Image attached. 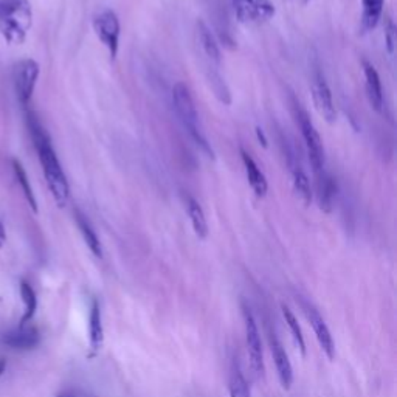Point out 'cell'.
Returning <instances> with one entry per match:
<instances>
[{"label": "cell", "mask_w": 397, "mask_h": 397, "mask_svg": "<svg viewBox=\"0 0 397 397\" xmlns=\"http://www.w3.org/2000/svg\"><path fill=\"white\" fill-rule=\"evenodd\" d=\"M28 127L30 134L33 137L37 154H39L42 171L45 180H47L50 193L53 198H55L58 207L64 208L68 202V197H70V188H68L67 177L63 171V166L59 163L56 152L51 146L50 137L45 132V129L41 126L39 121L36 120L33 113H28Z\"/></svg>", "instance_id": "6da1fadb"}, {"label": "cell", "mask_w": 397, "mask_h": 397, "mask_svg": "<svg viewBox=\"0 0 397 397\" xmlns=\"http://www.w3.org/2000/svg\"><path fill=\"white\" fill-rule=\"evenodd\" d=\"M33 24V11L28 0H0V34L11 44L25 41Z\"/></svg>", "instance_id": "7a4b0ae2"}, {"label": "cell", "mask_w": 397, "mask_h": 397, "mask_svg": "<svg viewBox=\"0 0 397 397\" xmlns=\"http://www.w3.org/2000/svg\"><path fill=\"white\" fill-rule=\"evenodd\" d=\"M172 103H174V109L177 112V115L182 121V125L185 126L191 139L194 140V143L205 152V154L208 157H213V149L201 129V121H198V113L193 95H191L189 89L183 82H177L172 87Z\"/></svg>", "instance_id": "3957f363"}, {"label": "cell", "mask_w": 397, "mask_h": 397, "mask_svg": "<svg viewBox=\"0 0 397 397\" xmlns=\"http://www.w3.org/2000/svg\"><path fill=\"white\" fill-rule=\"evenodd\" d=\"M294 111H295L296 123L301 129L304 144H306L309 162L312 168H314L315 172L323 171L324 170V148H323L322 137H320L314 123H312V120L308 115V112L301 108L300 103L294 101Z\"/></svg>", "instance_id": "277c9868"}, {"label": "cell", "mask_w": 397, "mask_h": 397, "mask_svg": "<svg viewBox=\"0 0 397 397\" xmlns=\"http://www.w3.org/2000/svg\"><path fill=\"white\" fill-rule=\"evenodd\" d=\"M37 78H39V64L34 59H24L14 70V86H16L18 99L22 106H28L34 94Z\"/></svg>", "instance_id": "5b68a950"}, {"label": "cell", "mask_w": 397, "mask_h": 397, "mask_svg": "<svg viewBox=\"0 0 397 397\" xmlns=\"http://www.w3.org/2000/svg\"><path fill=\"white\" fill-rule=\"evenodd\" d=\"M242 315H244V324H246V341H247V351H248V358H250V368L255 372V376L259 377L264 374L261 337H259V331H258V326L255 322V317L247 306L242 308Z\"/></svg>", "instance_id": "8992f818"}, {"label": "cell", "mask_w": 397, "mask_h": 397, "mask_svg": "<svg viewBox=\"0 0 397 397\" xmlns=\"http://www.w3.org/2000/svg\"><path fill=\"white\" fill-rule=\"evenodd\" d=\"M94 30L96 36L99 37L106 47H108L111 56L115 58L118 53V45H120V19L113 11H103L94 19Z\"/></svg>", "instance_id": "52a82bcc"}, {"label": "cell", "mask_w": 397, "mask_h": 397, "mask_svg": "<svg viewBox=\"0 0 397 397\" xmlns=\"http://www.w3.org/2000/svg\"><path fill=\"white\" fill-rule=\"evenodd\" d=\"M236 16L244 24H256L270 19L275 14L269 0H233Z\"/></svg>", "instance_id": "ba28073f"}, {"label": "cell", "mask_w": 397, "mask_h": 397, "mask_svg": "<svg viewBox=\"0 0 397 397\" xmlns=\"http://www.w3.org/2000/svg\"><path fill=\"white\" fill-rule=\"evenodd\" d=\"M312 98H314V104L320 115L329 123H334L337 118V111H335L331 89L320 72H315L314 80H312Z\"/></svg>", "instance_id": "9c48e42d"}, {"label": "cell", "mask_w": 397, "mask_h": 397, "mask_svg": "<svg viewBox=\"0 0 397 397\" xmlns=\"http://www.w3.org/2000/svg\"><path fill=\"white\" fill-rule=\"evenodd\" d=\"M303 310H304V314H306L310 326L314 327L315 337L320 343V346H322L323 353L326 354L327 358H329V360H334V358H335V343H334L329 327H327V324L324 323V320L320 317V314L315 310V308L310 306L309 303H303Z\"/></svg>", "instance_id": "30bf717a"}, {"label": "cell", "mask_w": 397, "mask_h": 397, "mask_svg": "<svg viewBox=\"0 0 397 397\" xmlns=\"http://www.w3.org/2000/svg\"><path fill=\"white\" fill-rule=\"evenodd\" d=\"M269 341H270L273 362H275V366H277L279 384L284 389H290V386H292L294 384V370H292V365H290L289 355L284 351V348H282L281 341L273 332H270Z\"/></svg>", "instance_id": "8fae6325"}, {"label": "cell", "mask_w": 397, "mask_h": 397, "mask_svg": "<svg viewBox=\"0 0 397 397\" xmlns=\"http://www.w3.org/2000/svg\"><path fill=\"white\" fill-rule=\"evenodd\" d=\"M363 75H365V87H366V96L370 99V104L372 109L380 112L384 109V92H382V82L379 78V73L372 64L368 61H363Z\"/></svg>", "instance_id": "7c38bea8"}, {"label": "cell", "mask_w": 397, "mask_h": 397, "mask_svg": "<svg viewBox=\"0 0 397 397\" xmlns=\"http://www.w3.org/2000/svg\"><path fill=\"white\" fill-rule=\"evenodd\" d=\"M41 341V335L34 327H19L2 335V343L13 349H33Z\"/></svg>", "instance_id": "4fadbf2b"}, {"label": "cell", "mask_w": 397, "mask_h": 397, "mask_svg": "<svg viewBox=\"0 0 397 397\" xmlns=\"http://www.w3.org/2000/svg\"><path fill=\"white\" fill-rule=\"evenodd\" d=\"M241 158L244 168H246V174L251 189L255 191V194L258 197H264L267 194V191H269V183H267L264 172L259 170V166L256 165L253 157H251L246 149H241Z\"/></svg>", "instance_id": "5bb4252c"}, {"label": "cell", "mask_w": 397, "mask_h": 397, "mask_svg": "<svg viewBox=\"0 0 397 397\" xmlns=\"http://www.w3.org/2000/svg\"><path fill=\"white\" fill-rule=\"evenodd\" d=\"M318 188V205L326 213H331L334 207V198L337 196V183L324 170L317 172Z\"/></svg>", "instance_id": "9a60e30c"}, {"label": "cell", "mask_w": 397, "mask_h": 397, "mask_svg": "<svg viewBox=\"0 0 397 397\" xmlns=\"http://www.w3.org/2000/svg\"><path fill=\"white\" fill-rule=\"evenodd\" d=\"M89 341L92 353L96 354L103 348L104 343V329H103V320L99 304L96 301L92 303L90 317H89Z\"/></svg>", "instance_id": "2e32d148"}, {"label": "cell", "mask_w": 397, "mask_h": 397, "mask_svg": "<svg viewBox=\"0 0 397 397\" xmlns=\"http://www.w3.org/2000/svg\"><path fill=\"white\" fill-rule=\"evenodd\" d=\"M187 202V210L188 215L191 219V224H193L194 233L198 236L201 239H205L208 236V224H207V218H205V213L194 197L187 196L185 197Z\"/></svg>", "instance_id": "e0dca14e"}, {"label": "cell", "mask_w": 397, "mask_h": 397, "mask_svg": "<svg viewBox=\"0 0 397 397\" xmlns=\"http://www.w3.org/2000/svg\"><path fill=\"white\" fill-rule=\"evenodd\" d=\"M75 218H76V224H78L80 232L82 234L84 241H86L87 247L90 248L92 253H94L96 258H101L103 256V248H101V242H99L98 236L95 233L94 228H92L90 222L87 220V218L82 215V213L76 211L75 213Z\"/></svg>", "instance_id": "ac0fdd59"}, {"label": "cell", "mask_w": 397, "mask_h": 397, "mask_svg": "<svg viewBox=\"0 0 397 397\" xmlns=\"http://www.w3.org/2000/svg\"><path fill=\"white\" fill-rule=\"evenodd\" d=\"M20 298L22 303H24V315L20 318V324L19 327H25L36 315L37 310V296L34 289L28 284L27 281H20Z\"/></svg>", "instance_id": "d6986e66"}, {"label": "cell", "mask_w": 397, "mask_h": 397, "mask_svg": "<svg viewBox=\"0 0 397 397\" xmlns=\"http://www.w3.org/2000/svg\"><path fill=\"white\" fill-rule=\"evenodd\" d=\"M292 166V179H294V189L298 196V198L306 205H310L312 202V189H310V183L306 172L301 170L300 165L296 163H290Z\"/></svg>", "instance_id": "ffe728a7"}, {"label": "cell", "mask_w": 397, "mask_h": 397, "mask_svg": "<svg viewBox=\"0 0 397 397\" xmlns=\"http://www.w3.org/2000/svg\"><path fill=\"white\" fill-rule=\"evenodd\" d=\"M197 28H198V41H201L203 53L211 59V63L219 64L220 63V50H219V45L215 39V36L211 34L210 28L205 25L203 22H198Z\"/></svg>", "instance_id": "44dd1931"}, {"label": "cell", "mask_w": 397, "mask_h": 397, "mask_svg": "<svg viewBox=\"0 0 397 397\" xmlns=\"http://www.w3.org/2000/svg\"><path fill=\"white\" fill-rule=\"evenodd\" d=\"M385 0H363V18L362 24L365 30H371L379 24L384 13Z\"/></svg>", "instance_id": "7402d4cb"}, {"label": "cell", "mask_w": 397, "mask_h": 397, "mask_svg": "<svg viewBox=\"0 0 397 397\" xmlns=\"http://www.w3.org/2000/svg\"><path fill=\"white\" fill-rule=\"evenodd\" d=\"M13 170H14V175H16L18 183L20 185L22 191H24V196L27 198V202L30 207L34 213H37V202H36V197L33 193V188L30 185V180H28V175L24 170V166L19 162V160H13Z\"/></svg>", "instance_id": "603a6c76"}, {"label": "cell", "mask_w": 397, "mask_h": 397, "mask_svg": "<svg viewBox=\"0 0 397 397\" xmlns=\"http://www.w3.org/2000/svg\"><path fill=\"white\" fill-rule=\"evenodd\" d=\"M281 310H282V317H284L290 332H292V335H294V340L298 345V349H300L301 355H306V343H304L301 327H300V324H298L296 317L294 315V312L286 306V304H281Z\"/></svg>", "instance_id": "cb8c5ba5"}, {"label": "cell", "mask_w": 397, "mask_h": 397, "mask_svg": "<svg viewBox=\"0 0 397 397\" xmlns=\"http://www.w3.org/2000/svg\"><path fill=\"white\" fill-rule=\"evenodd\" d=\"M230 397H251L250 386L238 365L233 366L230 376Z\"/></svg>", "instance_id": "d4e9b609"}, {"label": "cell", "mask_w": 397, "mask_h": 397, "mask_svg": "<svg viewBox=\"0 0 397 397\" xmlns=\"http://www.w3.org/2000/svg\"><path fill=\"white\" fill-rule=\"evenodd\" d=\"M386 44H388V50L389 51H393V45H394V39H393V36H394V25H393V22L391 20H388V28H386Z\"/></svg>", "instance_id": "484cf974"}, {"label": "cell", "mask_w": 397, "mask_h": 397, "mask_svg": "<svg viewBox=\"0 0 397 397\" xmlns=\"http://www.w3.org/2000/svg\"><path fill=\"white\" fill-rule=\"evenodd\" d=\"M5 242H6V232H5V225L2 220H0V248H2L5 246Z\"/></svg>", "instance_id": "4316f807"}, {"label": "cell", "mask_w": 397, "mask_h": 397, "mask_svg": "<svg viewBox=\"0 0 397 397\" xmlns=\"http://www.w3.org/2000/svg\"><path fill=\"white\" fill-rule=\"evenodd\" d=\"M5 368H6V360L5 358H0V376L5 372Z\"/></svg>", "instance_id": "83f0119b"}, {"label": "cell", "mask_w": 397, "mask_h": 397, "mask_svg": "<svg viewBox=\"0 0 397 397\" xmlns=\"http://www.w3.org/2000/svg\"><path fill=\"white\" fill-rule=\"evenodd\" d=\"M258 139H259V140H261V139H263V144H264V146H267V140H265L264 134L261 132V129H258Z\"/></svg>", "instance_id": "f1b7e54d"}, {"label": "cell", "mask_w": 397, "mask_h": 397, "mask_svg": "<svg viewBox=\"0 0 397 397\" xmlns=\"http://www.w3.org/2000/svg\"><path fill=\"white\" fill-rule=\"evenodd\" d=\"M56 397H75V394H73V393H70V391H64V393L58 394Z\"/></svg>", "instance_id": "f546056e"}, {"label": "cell", "mask_w": 397, "mask_h": 397, "mask_svg": "<svg viewBox=\"0 0 397 397\" xmlns=\"http://www.w3.org/2000/svg\"><path fill=\"white\" fill-rule=\"evenodd\" d=\"M300 2H303V4H304V2H308V0H300Z\"/></svg>", "instance_id": "4dcf8cb0"}]
</instances>
